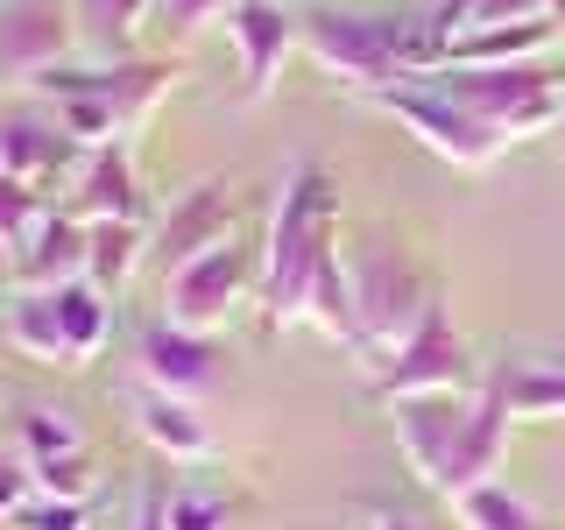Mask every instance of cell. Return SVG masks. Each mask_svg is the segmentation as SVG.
Here are the masks:
<instances>
[{"mask_svg":"<svg viewBox=\"0 0 565 530\" xmlns=\"http://www.w3.org/2000/svg\"><path fill=\"white\" fill-rule=\"evenodd\" d=\"M523 14H544V0H438L424 22H431V35L452 50L459 35H481L494 22H523Z\"/></svg>","mask_w":565,"mask_h":530,"instance_id":"cell-23","label":"cell"},{"mask_svg":"<svg viewBox=\"0 0 565 530\" xmlns=\"http://www.w3.org/2000/svg\"><path fill=\"white\" fill-rule=\"evenodd\" d=\"M558 135H565V120H558Z\"/></svg>","mask_w":565,"mask_h":530,"instance_id":"cell-38","label":"cell"},{"mask_svg":"<svg viewBox=\"0 0 565 530\" xmlns=\"http://www.w3.org/2000/svg\"><path fill=\"white\" fill-rule=\"evenodd\" d=\"M14 530H93V517H85V502H29L22 517H14Z\"/></svg>","mask_w":565,"mask_h":530,"instance_id":"cell-34","label":"cell"},{"mask_svg":"<svg viewBox=\"0 0 565 530\" xmlns=\"http://www.w3.org/2000/svg\"><path fill=\"white\" fill-rule=\"evenodd\" d=\"M247 297H262V247H247L241 234L205 247V255H191L184 269L163 276V318L184 332H212L226 326Z\"/></svg>","mask_w":565,"mask_h":530,"instance_id":"cell-6","label":"cell"},{"mask_svg":"<svg viewBox=\"0 0 565 530\" xmlns=\"http://www.w3.org/2000/svg\"><path fill=\"white\" fill-rule=\"evenodd\" d=\"M452 517H459V530H552L537 517V509L523 502V495H509L502 481H481V488H467L452 502Z\"/></svg>","mask_w":565,"mask_h":530,"instance_id":"cell-24","label":"cell"},{"mask_svg":"<svg viewBox=\"0 0 565 530\" xmlns=\"http://www.w3.org/2000/svg\"><path fill=\"white\" fill-rule=\"evenodd\" d=\"M85 141L57 120V106H35V114H0V177L29 191H57V184H78L85 170Z\"/></svg>","mask_w":565,"mask_h":530,"instance_id":"cell-10","label":"cell"},{"mask_svg":"<svg viewBox=\"0 0 565 530\" xmlns=\"http://www.w3.org/2000/svg\"><path fill=\"white\" fill-rule=\"evenodd\" d=\"M340 255V191H332L326 163H290L282 199L269 220V247H262V326L282 332L311 318V283Z\"/></svg>","mask_w":565,"mask_h":530,"instance_id":"cell-2","label":"cell"},{"mask_svg":"<svg viewBox=\"0 0 565 530\" xmlns=\"http://www.w3.org/2000/svg\"><path fill=\"white\" fill-rule=\"evenodd\" d=\"M135 432L149 438V446L163 453L170 467H199V459L220 453V438H212V424L199 417V403H184V396H156V389H141V403H135Z\"/></svg>","mask_w":565,"mask_h":530,"instance_id":"cell-17","label":"cell"},{"mask_svg":"<svg viewBox=\"0 0 565 530\" xmlns=\"http://www.w3.org/2000/svg\"><path fill=\"white\" fill-rule=\"evenodd\" d=\"M71 212H78L85 226H99V220H135V226H149V199H141V177H135L128 141L85 156L78 184H71Z\"/></svg>","mask_w":565,"mask_h":530,"instance_id":"cell-16","label":"cell"},{"mask_svg":"<svg viewBox=\"0 0 565 530\" xmlns=\"http://www.w3.org/2000/svg\"><path fill=\"white\" fill-rule=\"evenodd\" d=\"M488 375H473V353L452 332V311L431 305V318L403 340V353L388 368H375V396L403 403V396H459V389H481Z\"/></svg>","mask_w":565,"mask_h":530,"instance_id":"cell-9","label":"cell"},{"mask_svg":"<svg viewBox=\"0 0 565 530\" xmlns=\"http://www.w3.org/2000/svg\"><path fill=\"white\" fill-rule=\"evenodd\" d=\"M234 523V502L212 488H177L170 495V530H226Z\"/></svg>","mask_w":565,"mask_h":530,"instance_id":"cell-31","label":"cell"},{"mask_svg":"<svg viewBox=\"0 0 565 530\" xmlns=\"http://www.w3.org/2000/svg\"><path fill=\"white\" fill-rule=\"evenodd\" d=\"M305 50L318 71H332L361 99L446 71V43L431 35V22H403V14H311Z\"/></svg>","mask_w":565,"mask_h":530,"instance_id":"cell-3","label":"cell"},{"mask_svg":"<svg viewBox=\"0 0 565 530\" xmlns=\"http://www.w3.org/2000/svg\"><path fill=\"white\" fill-rule=\"evenodd\" d=\"M311 326L326 332V340H340L347 353H353V276H347V255H332L326 269H318V283H311Z\"/></svg>","mask_w":565,"mask_h":530,"instance_id":"cell-26","label":"cell"},{"mask_svg":"<svg viewBox=\"0 0 565 530\" xmlns=\"http://www.w3.org/2000/svg\"><path fill=\"white\" fill-rule=\"evenodd\" d=\"M220 29H226V43H234V57H241V99H269L282 57L305 50V22H297L290 8H276V0H241Z\"/></svg>","mask_w":565,"mask_h":530,"instance_id":"cell-12","label":"cell"},{"mask_svg":"<svg viewBox=\"0 0 565 530\" xmlns=\"http://www.w3.org/2000/svg\"><path fill=\"white\" fill-rule=\"evenodd\" d=\"M424 85H438L452 106H467L473 120H488L502 141H530L565 120V78L544 64H446Z\"/></svg>","mask_w":565,"mask_h":530,"instance_id":"cell-5","label":"cell"},{"mask_svg":"<svg viewBox=\"0 0 565 530\" xmlns=\"http://www.w3.org/2000/svg\"><path fill=\"white\" fill-rule=\"evenodd\" d=\"M156 14V0H71V22H78V43L99 50V57H128L135 29Z\"/></svg>","mask_w":565,"mask_h":530,"instance_id":"cell-22","label":"cell"},{"mask_svg":"<svg viewBox=\"0 0 565 530\" xmlns=\"http://www.w3.org/2000/svg\"><path fill=\"white\" fill-rule=\"evenodd\" d=\"M135 530H170V488H163V481L141 488V502H135Z\"/></svg>","mask_w":565,"mask_h":530,"instance_id":"cell-35","label":"cell"},{"mask_svg":"<svg viewBox=\"0 0 565 530\" xmlns=\"http://www.w3.org/2000/svg\"><path fill=\"white\" fill-rule=\"evenodd\" d=\"M367 530H424L417 517H367Z\"/></svg>","mask_w":565,"mask_h":530,"instance_id":"cell-36","label":"cell"},{"mask_svg":"<svg viewBox=\"0 0 565 530\" xmlns=\"http://www.w3.org/2000/svg\"><path fill=\"white\" fill-rule=\"evenodd\" d=\"M43 106H57V120H64V128L85 141V149H114V141H128V120H120V114H114L106 99L64 93V99H43Z\"/></svg>","mask_w":565,"mask_h":530,"instance_id":"cell-29","label":"cell"},{"mask_svg":"<svg viewBox=\"0 0 565 530\" xmlns=\"http://www.w3.org/2000/svg\"><path fill=\"white\" fill-rule=\"evenodd\" d=\"M347 276H353V332H361V340H353V361L388 368L403 353V340L431 318L438 290L424 283L417 262L403 255L396 241H382V234L347 247Z\"/></svg>","mask_w":565,"mask_h":530,"instance_id":"cell-4","label":"cell"},{"mask_svg":"<svg viewBox=\"0 0 565 530\" xmlns=\"http://www.w3.org/2000/svg\"><path fill=\"white\" fill-rule=\"evenodd\" d=\"M552 14H523V22H494L481 35H459L446 50V64H537L552 50Z\"/></svg>","mask_w":565,"mask_h":530,"instance_id":"cell-19","label":"cell"},{"mask_svg":"<svg viewBox=\"0 0 565 530\" xmlns=\"http://www.w3.org/2000/svg\"><path fill=\"white\" fill-rule=\"evenodd\" d=\"M78 43L71 0H0V71L8 78H35V71L64 64Z\"/></svg>","mask_w":565,"mask_h":530,"instance_id":"cell-13","label":"cell"},{"mask_svg":"<svg viewBox=\"0 0 565 530\" xmlns=\"http://www.w3.org/2000/svg\"><path fill=\"white\" fill-rule=\"evenodd\" d=\"M396 411V446L411 459V474L431 495H446L459 502L467 488L494 481V467H502V446H509V403L494 396V389H459V396H403L388 403Z\"/></svg>","mask_w":565,"mask_h":530,"instance_id":"cell-1","label":"cell"},{"mask_svg":"<svg viewBox=\"0 0 565 530\" xmlns=\"http://www.w3.org/2000/svg\"><path fill=\"white\" fill-rule=\"evenodd\" d=\"M226 353L212 347V332H184V326H149L141 332V347H135V375H141V389H156V396H184V403H199V396H212L220 389V375H226Z\"/></svg>","mask_w":565,"mask_h":530,"instance_id":"cell-11","label":"cell"},{"mask_svg":"<svg viewBox=\"0 0 565 530\" xmlns=\"http://www.w3.org/2000/svg\"><path fill=\"white\" fill-rule=\"evenodd\" d=\"M234 220H241V199H234V184H226V177L191 184L184 199L170 205V220L156 226V262H163V276L184 269L191 255H205V247L234 241Z\"/></svg>","mask_w":565,"mask_h":530,"instance_id":"cell-14","label":"cell"},{"mask_svg":"<svg viewBox=\"0 0 565 530\" xmlns=\"http://www.w3.org/2000/svg\"><path fill=\"white\" fill-rule=\"evenodd\" d=\"M85 276H93V226L78 212H50V226L14 255V290L22 297L64 290V283H85Z\"/></svg>","mask_w":565,"mask_h":530,"instance_id":"cell-15","label":"cell"},{"mask_svg":"<svg viewBox=\"0 0 565 530\" xmlns=\"http://www.w3.org/2000/svg\"><path fill=\"white\" fill-rule=\"evenodd\" d=\"M8 347L22 361H43V368H71V347H64V326H57V297H14V311L0 318Z\"/></svg>","mask_w":565,"mask_h":530,"instance_id":"cell-21","label":"cell"},{"mask_svg":"<svg viewBox=\"0 0 565 530\" xmlns=\"http://www.w3.org/2000/svg\"><path fill=\"white\" fill-rule=\"evenodd\" d=\"M367 106H382L388 120H396L403 135H417L431 156H446L452 170H488L494 156L509 149L502 135L488 128V120H473L467 106H452L438 85H424V78H411V85H388V93H375Z\"/></svg>","mask_w":565,"mask_h":530,"instance_id":"cell-7","label":"cell"},{"mask_svg":"<svg viewBox=\"0 0 565 530\" xmlns=\"http://www.w3.org/2000/svg\"><path fill=\"white\" fill-rule=\"evenodd\" d=\"M35 488H43L50 502H85V495H93V467H85V453L78 459H43V467H35Z\"/></svg>","mask_w":565,"mask_h":530,"instance_id":"cell-32","label":"cell"},{"mask_svg":"<svg viewBox=\"0 0 565 530\" xmlns=\"http://www.w3.org/2000/svg\"><path fill=\"white\" fill-rule=\"evenodd\" d=\"M50 297H57V326H64L71 368L99 361L106 332H114V305H106V290H99V283H64V290H50Z\"/></svg>","mask_w":565,"mask_h":530,"instance_id":"cell-20","label":"cell"},{"mask_svg":"<svg viewBox=\"0 0 565 530\" xmlns=\"http://www.w3.org/2000/svg\"><path fill=\"white\" fill-rule=\"evenodd\" d=\"M234 8H241V0H156V29H163L170 43L184 50L191 35H205L212 22H226Z\"/></svg>","mask_w":565,"mask_h":530,"instance_id":"cell-30","label":"cell"},{"mask_svg":"<svg viewBox=\"0 0 565 530\" xmlns=\"http://www.w3.org/2000/svg\"><path fill=\"white\" fill-rule=\"evenodd\" d=\"M50 205L43 191H29V184H14V177H0V247H8V255H22V247L43 234L50 226Z\"/></svg>","mask_w":565,"mask_h":530,"instance_id":"cell-28","label":"cell"},{"mask_svg":"<svg viewBox=\"0 0 565 530\" xmlns=\"http://www.w3.org/2000/svg\"><path fill=\"white\" fill-rule=\"evenodd\" d=\"M14 432H22L29 467H43V459H78V453H85V438H78V424H71V411H50V403H29Z\"/></svg>","mask_w":565,"mask_h":530,"instance_id":"cell-27","label":"cell"},{"mask_svg":"<svg viewBox=\"0 0 565 530\" xmlns=\"http://www.w3.org/2000/svg\"><path fill=\"white\" fill-rule=\"evenodd\" d=\"M8 283H14V255H8V247H0V290H8Z\"/></svg>","mask_w":565,"mask_h":530,"instance_id":"cell-37","label":"cell"},{"mask_svg":"<svg viewBox=\"0 0 565 530\" xmlns=\"http://www.w3.org/2000/svg\"><path fill=\"white\" fill-rule=\"evenodd\" d=\"M141 247H149V226H135V220H99V226H93V276H85V283H99V290L114 297L120 283L135 276Z\"/></svg>","mask_w":565,"mask_h":530,"instance_id":"cell-25","label":"cell"},{"mask_svg":"<svg viewBox=\"0 0 565 530\" xmlns=\"http://www.w3.org/2000/svg\"><path fill=\"white\" fill-rule=\"evenodd\" d=\"M488 389L509 403L516 424L565 417V368L558 361H502V368H488Z\"/></svg>","mask_w":565,"mask_h":530,"instance_id":"cell-18","label":"cell"},{"mask_svg":"<svg viewBox=\"0 0 565 530\" xmlns=\"http://www.w3.org/2000/svg\"><path fill=\"white\" fill-rule=\"evenodd\" d=\"M184 78V64L177 57H114V64H50L29 78L35 99H64V93H85V99H106L120 120H128V135L141 120L163 106V93Z\"/></svg>","mask_w":565,"mask_h":530,"instance_id":"cell-8","label":"cell"},{"mask_svg":"<svg viewBox=\"0 0 565 530\" xmlns=\"http://www.w3.org/2000/svg\"><path fill=\"white\" fill-rule=\"evenodd\" d=\"M35 502V467L29 453H0V523H14Z\"/></svg>","mask_w":565,"mask_h":530,"instance_id":"cell-33","label":"cell"}]
</instances>
